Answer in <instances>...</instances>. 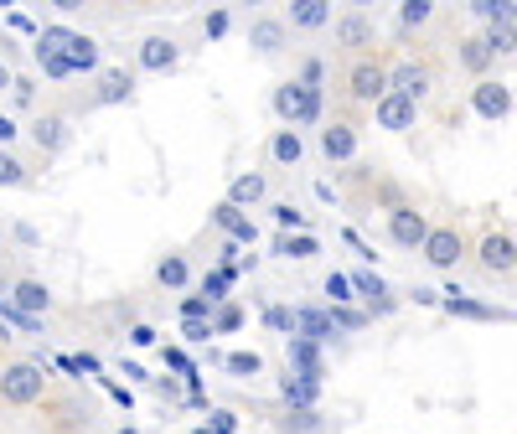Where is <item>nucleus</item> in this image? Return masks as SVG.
Instances as JSON below:
<instances>
[{"label":"nucleus","mask_w":517,"mask_h":434,"mask_svg":"<svg viewBox=\"0 0 517 434\" xmlns=\"http://www.w3.org/2000/svg\"><path fill=\"white\" fill-rule=\"evenodd\" d=\"M419 259L430 264V269H455L466 259V238H461V228L455 223H430V238H424V248H419Z\"/></svg>","instance_id":"obj_6"},{"label":"nucleus","mask_w":517,"mask_h":434,"mask_svg":"<svg viewBox=\"0 0 517 434\" xmlns=\"http://www.w3.org/2000/svg\"><path fill=\"white\" fill-rule=\"evenodd\" d=\"M264 155H269L275 166H300V155H306V135H300V130H285V124H280V130L269 135Z\"/></svg>","instance_id":"obj_24"},{"label":"nucleus","mask_w":517,"mask_h":434,"mask_svg":"<svg viewBox=\"0 0 517 434\" xmlns=\"http://www.w3.org/2000/svg\"><path fill=\"white\" fill-rule=\"evenodd\" d=\"M342 238H347V243H352V248H357V254H362V259H368V264H378V254H373V248H368V243H362V238H357L352 228H347Z\"/></svg>","instance_id":"obj_54"},{"label":"nucleus","mask_w":517,"mask_h":434,"mask_svg":"<svg viewBox=\"0 0 517 434\" xmlns=\"http://www.w3.org/2000/svg\"><path fill=\"white\" fill-rule=\"evenodd\" d=\"M156 341H161V331L150 326V321H130V326H125V347H135V352L156 347Z\"/></svg>","instance_id":"obj_40"},{"label":"nucleus","mask_w":517,"mask_h":434,"mask_svg":"<svg viewBox=\"0 0 517 434\" xmlns=\"http://www.w3.org/2000/svg\"><path fill=\"white\" fill-rule=\"evenodd\" d=\"M26 135H32L42 161H52V155H63L73 145V114L68 109H37L32 124H26Z\"/></svg>","instance_id":"obj_4"},{"label":"nucleus","mask_w":517,"mask_h":434,"mask_svg":"<svg viewBox=\"0 0 517 434\" xmlns=\"http://www.w3.org/2000/svg\"><path fill=\"white\" fill-rule=\"evenodd\" d=\"M52 393V367L42 357H16L0 367V409H32Z\"/></svg>","instance_id":"obj_1"},{"label":"nucleus","mask_w":517,"mask_h":434,"mask_svg":"<svg viewBox=\"0 0 517 434\" xmlns=\"http://www.w3.org/2000/svg\"><path fill=\"white\" fill-rule=\"evenodd\" d=\"M0 259H6V233H0Z\"/></svg>","instance_id":"obj_60"},{"label":"nucleus","mask_w":517,"mask_h":434,"mask_svg":"<svg viewBox=\"0 0 517 434\" xmlns=\"http://www.w3.org/2000/svg\"><path fill=\"white\" fill-rule=\"evenodd\" d=\"M156 285L187 295V290H192V259H187V254H161V259H156Z\"/></svg>","instance_id":"obj_23"},{"label":"nucleus","mask_w":517,"mask_h":434,"mask_svg":"<svg viewBox=\"0 0 517 434\" xmlns=\"http://www.w3.org/2000/svg\"><path fill=\"white\" fill-rule=\"evenodd\" d=\"M275 254H280V259H295V264H306V259L321 254V238H316V233H280V238H275Z\"/></svg>","instance_id":"obj_28"},{"label":"nucleus","mask_w":517,"mask_h":434,"mask_svg":"<svg viewBox=\"0 0 517 434\" xmlns=\"http://www.w3.org/2000/svg\"><path fill=\"white\" fill-rule=\"evenodd\" d=\"M78 367L88 372V378H104V362H99L94 352H78Z\"/></svg>","instance_id":"obj_52"},{"label":"nucleus","mask_w":517,"mask_h":434,"mask_svg":"<svg viewBox=\"0 0 517 434\" xmlns=\"http://www.w3.org/2000/svg\"><path fill=\"white\" fill-rule=\"evenodd\" d=\"M11 83H16V73H11V68H6V57H0V93H6V88H11Z\"/></svg>","instance_id":"obj_57"},{"label":"nucleus","mask_w":517,"mask_h":434,"mask_svg":"<svg viewBox=\"0 0 517 434\" xmlns=\"http://www.w3.org/2000/svg\"><path fill=\"white\" fill-rule=\"evenodd\" d=\"M455 62H461V68H466V73L481 83L486 73H492V62H497V57H492V47L481 42V31H471V37H461V42H455Z\"/></svg>","instance_id":"obj_21"},{"label":"nucleus","mask_w":517,"mask_h":434,"mask_svg":"<svg viewBox=\"0 0 517 434\" xmlns=\"http://www.w3.org/2000/svg\"><path fill=\"white\" fill-rule=\"evenodd\" d=\"M57 372H63V378H83V367H78V357H68V352L57 357Z\"/></svg>","instance_id":"obj_53"},{"label":"nucleus","mask_w":517,"mask_h":434,"mask_svg":"<svg viewBox=\"0 0 517 434\" xmlns=\"http://www.w3.org/2000/svg\"><path fill=\"white\" fill-rule=\"evenodd\" d=\"M300 83H306V88H326V62L321 57H306V62H300V73H295Z\"/></svg>","instance_id":"obj_44"},{"label":"nucleus","mask_w":517,"mask_h":434,"mask_svg":"<svg viewBox=\"0 0 517 434\" xmlns=\"http://www.w3.org/2000/svg\"><path fill=\"white\" fill-rule=\"evenodd\" d=\"M181 336H187L192 347H202V341H212V321H181Z\"/></svg>","instance_id":"obj_47"},{"label":"nucleus","mask_w":517,"mask_h":434,"mask_svg":"<svg viewBox=\"0 0 517 434\" xmlns=\"http://www.w3.org/2000/svg\"><path fill=\"white\" fill-rule=\"evenodd\" d=\"M285 26L290 31H321V26H331V0H290Z\"/></svg>","instance_id":"obj_22"},{"label":"nucleus","mask_w":517,"mask_h":434,"mask_svg":"<svg viewBox=\"0 0 517 434\" xmlns=\"http://www.w3.org/2000/svg\"><path fill=\"white\" fill-rule=\"evenodd\" d=\"M11 99H16V109H37V83L32 78H16L11 83Z\"/></svg>","instance_id":"obj_45"},{"label":"nucleus","mask_w":517,"mask_h":434,"mask_svg":"<svg viewBox=\"0 0 517 434\" xmlns=\"http://www.w3.org/2000/svg\"><path fill=\"white\" fill-rule=\"evenodd\" d=\"M393 310H399V300H393V295H378V300H368V316H393Z\"/></svg>","instance_id":"obj_51"},{"label":"nucleus","mask_w":517,"mask_h":434,"mask_svg":"<svg viewBox=\"0 0 517 434\" xmlns=\"http://www.w3.org/2000/svg\"><path fill=\"white\" fill-rule=\"evenodd\" d=\"M357 145H362V124H357L352 114H331V119L321 124V135H316V150L326 155L331 166L357 161Z\"/></svg>","instance_id":"obj_5"},{"label":"nucleus","mask_w":517,"mask_h":434,"mask_svg":"<svg viewBox=\"0 0 517 434\" xmlns=\"http://www.w3.org/2000/svg\"><path fill=\"white\" fill-rule=\"evenodd\" d=\"M471 109H476L486 124L507 119V114L517 109V99H512V83H502V78H481V83L471 88Z\"/></svg>","instance_id":"obj_12"},{"label":"nucleus","mask_w":517,"mask_h":434,"mask_svg":"<svg viewBox=\"0 0 517 434\" xmlns=\"http://www.w3.org/2000/svg\"><path fill=\"white\" fill-rule=\"evenodd\" d=\"M125 378H130V383H150V372H145L140 362H125Z\"/></svg>","instance_id":"obj_55"},{"label":"nucleus","mask_w":517,"mask_h":434,"mask_svg":"<svg viewBox=\"0 0 517 434\" xmlns=\"http://www.w3.org/2000/svg\"><path fill=\"white\" fill-rule=\"evenodd\" d=\"M295 316H300V336L321 341V347H326V341H337V336H342L337 326H331V310H321V305H300Z\"/></svg>","instance_id":"obj_27"},{"label":"nucleus","mask_w":517,"mask_h":434,"mask_svg":"<svg viewBox=\"0 0 517 434\" xmlns=\"http://www.w3.org/2000/svg\"><path fill=\"white\" fill-rule=\"evenodd\" d=\"M435 21V0H404L399 6V31H419Z\"/></svg>","instance_id":"obj_35"},{"label":"nucleus","mask_w":517,"mask_h":434,"mask_svg":"<svg viewBox=\"0 0 517 434\" xmlns=\"http://www.w3.org/2000/svg\"><path fill=\"white\" fill-rule=\"evenodd\" d=\"M331 42H337V52L352 62V57H362V52L378 47V21L362 11V6H347V11L331 16Z\"/></svg>","instance_id":"obj_3"},{"label":"nucleus","mask_w":517,"mask_h":434,"mask_svg":"<svg viewBox=\"0 0 517 434\" xmlns=\"http://www.w3.org/2000/svg\"><path fill=\"white\" fill-rule=\"evenodd\" d=\"M228 26H233V16H228V11H212V16H202V37H207V42H223V37H228Z\"/></svg>","instance_id":"obj_43"},{"label":"nucleus","mask_w":517,"mask_h":434,"mask_svg":"<svg viewBox=\"0 0 517 434\" xmlns=\"http://www.w3.org/2000/svg\"><path fill=\"white\" fill-rule=\"evenodd\" d=\"M471 16L486 26H517V0H471Z\"/></svg>","instance_id":"obj_31"},{"label":"nucleus","mask_w":517,"mask_h":434,"mask_svg":"<svg viewBox=\"0 0 517 434\" xmlns=\"http://www.w3.org/2000/svg\"><path fill=\"white\" fill-rule=\"evenodd\" d=\"M264 197H269V176H264V171H238V176L228 181V197H223V202H233V207L249 212V207H259Z\"/></svg>","instance_id":"obj_20"},{"label":"nucleus","mask_w":517,"mask_h":434,"mask_svg":"<svg viewBox=\"0 0 517 434\" xmlns=\"http://www.w3.org/2000/svg\"><path fill=\"white\" fill-rule=\"evenodd\" d=\"M512 99H517V88H512Z\"/></svg>","instance_id":"obj_61"},{"label":"nucleus","mask_w":517,"mask_h":434,"mask_svg":"<svg viewBox=\"0 0 517 434\" xmlns=\"http://www.w3.org/2000/svg\"><path fill=\"white\" fill-rule=\"evenodd\" d=\"M150 388H156L166 403H181V378H150Z\"/></svg>","instance_id":"obj_48"},{"label":"nucleus","mask_w":517,"mask_h":434,"mask_svg":"<svg viewBox=\"0 0 517 434\" xmlns=\"http://www.w3.org/2000/svg\"><path fill=\"white\" fill-rule=\"evenodd\" d=\"M6 21H11V26H16V31H37V21H32V16H21V11H11V16H6Z\"/></svg>","instance_id":"obj_56"},{"label":"nucleus","mask_w":517,"mask_h":434,"mask_svg":"<svg viewBox=\"0 0 517 434\" xmlns=\"http://www.w3.org/2000/svg\"><path fill=\"white\" fill-rule=\"evenodd\" d=\"M119 434H140V429H135V424H119Z\"/></svg>","instance_id":"obj_58"},{"label":"nucleus","mask_w":517,"mask_h":434,"mask_svg":"<svg viewBox=\"0 0 517 434\" xmlns=\"http://www.w3.org/2000/svg\"><path fill=\"white\" fill-rule=\"evenodd\" d=\"M47 409H52V434H88V424H94V409L78 398V393H47L42 398Z\"/></svg>","instance_id":"obj_11"},{"label":"nucleus","mask_w":517,"mask_h":434,"mask_svg":"<svg viewBox=\"0 0 517 434\" xmlns=\"http://www.w3.org/2000/svg\"><path fill=\"white\" fill-rule=\"evenodd\" d=\"M0 305H6V300H0Z\"/></svg>","instance_id":"obj_62"},{"label":"nucleus","mask_w":517,"mask_h":434,"mask_svg":"<svg viewBox=\"0 0 517 434\" xmlns=\"http://www.w3.org/2000/svg\"><path fill=\"white\" fill-rule=\"evenodd\" d=\"M212 228H218L228 243H238V248H254V243H259L254 217L243 212V207H233V202H218V207H212Z\"/></svg>","instance_id":"obj_16"},{"label":"nucleus","mask_w":517,"mask_h":434,"mask_svg":"<svg viewBox=\"0 0 517 434\" xmlns=\"http://www.w3.org/2000/svg\"><path fill=\"white\" fill-rule=\"evenodd\" d=\"M269 109H275V119L285 124V130H295V124H300V109H306V83H300V78L275 83V99H269Z\"/></svg>","instance_id":"obj_19"},{"label":"nucleus","mask_w":517,"mask_h":434,"mask_svg":"<svg viewBox=\"0 0 517 434\" xmlns=\"http://www.w3.org/2000/svg\"><path fill=\"white\" fill-rule=\"evenodd\" d=\"M16 140H21V124H16L11 114H0V150H11Z\"/></svg>","instance_id":"obj_49"},{"label":"nucleus","mask_w":517,"mask_h":434,"mask_svg":"<svg viewBox=\"0 0 517 434\" xmlns=\"http://www.w3.org/2000/svg\"><path fill=\"white\" fill-rule=\"evenodd\" d=\"M161 357H166V367L176 372L181 383H187V378H197V362H192L187 352H181V347H161Z\"/></svg>","instance_id":"obj_41"},{"label":"nucleus","mask_w":517,"mask_h":434,"mask_svg":"<svg viewBox=\"0 0 517 434\" xmlns=\"http://www.w3.org/2000/svg\"><path fill=\"white\" fill-rule=\"evenodd\" d=\"M176 62H181V47H176V37H166V31H150V37L135 47L140 73H176Z\"/></svg>","instance_id":"obj_13"},{"label":"nucleus","mask_w":517,"mask_h":434,"mask_svg":"<svg viewBox=\"0 0 517 434\" xmlns=\"http://www.w3.org/2000/svg\"><path fill=\"white\" fill-rule=\"evenodd\" d=\"M249 47H254L259 57H275V52H285V47H290V26H285V16H275V11H259V16L249 21Z\"/></svg>","instance_id":"obj_15"},{"label":"nucleus","mask_w":517,"mask_h":434,"mask_svg":"<svg viewBox=\"0 0 517 434\" xmlns=\"http://www.w3.org/2000/svg\"><path fill=\"white\" fill-rule=\"evenodd\" d=\"M233 279H238L233 269H207V274H202V285H197V295H207L212 305H228V290H233Z\"/></svg>","instance_id":"obj_34"},{"label":"nucleus","mask_w":517,"mask_h":434,"mask_svg":"<svg viewBox=\"0 0 517 434\" xmlns=\"http://www.w3.org/2000/svg\"><path fill=\"white\" fill-rule=\"evenodd\" d=\"M388 73H393V62L388 52H362L347 62V73H342V99L347 104H378L383 93H388Z\"/></svg>","instance_id":"obj_2"},{"label":"nucleus","mask_w":517,"mask_h":434,"mask_svg":"<svg viewBox=\"0 0 517 434\" xmlns=\"http://www.w3.org/2000/svg\"><path fill=\"white\" fill-rule=\"evenodd\" d=\"M440 305L450 310V316H461V321H507V310L486 305V300H471L466 290L461 295H440Z\"/></svg>","instance_id":"obj_25"},{"label":"nucleus","mask_w":517,"mask_h":434,"mask_svg":"<svg viewBox=\"0 0 517 434\" xmlns=\"http://www.w3.org/2000/svg\"><path fill=\"white\" fill-rule=\"evenodd\" d=\"M269 212H275V228H280V233H306V212H300V207H290V202H275Z\"/></svg>","instance_id":"obj_39"},{"label":"nucleus","mask_w":517,"mask_h":434,"mask_svg":"<svg viewBox=\"0 0 517 434\" xmlns=\"http://www.w3.org/2000/svg\"><path fill=\"white\" fill-rule=\"evenodd\" d=\"M187 434H212V429H207V424H197V429H187Z\"/></svg>","instance_id":"obj_59"},{"label":"nucleus","mask_w":517,"mask_h":434,"mask_svg":"<svg viewBox=\"0 0 517 434\" xmlns=\"http://www.w3.org/2000/svg\"><path fill=\"white\" fill-rule=\"evenodd\" d=\"M285 352H290V362H285L290 378L321 383V372H326V362H321V341H311V336H290V341H285Z\"/></svg>","instance_id":"obj_17"},{"label":"nucleus","mask_w":517,"mask_h":434,"mask_svg":"<svg viewBox=\"0 0 517 434\" xmlns=\"http://www.w3.org/2000/svg\"><path fill=\"white\" fill-rule=\"evenodd\" d=\"M0 186H6V192H16V186H32V166H26L16 150H0Z\"/></svg>","instance_id":"obj_33"},{"label":"nucleus","mask_w":517,"mask_h":434,"mask_svg":"<svg viewBox=\"0 0 517 434\" xmlns=\"http://www.w3.org/2000/svg\"><path fill=\"white\" fill-rule=\"evenodd\" d=\"M481 42L492 47V57H512L517 52V26H486Z\"/></svg>","instance_id":"obj_36"},{"label":"nucleus","mask_w":517,"mask_h":434,"mask_svg":"<svg viewBox=\"0 0 517 434\" xmlns=\"http://www.w3.org/2000/svg\"><path fill=\"white\" fill-rule=\"evenodd\" d=\"M326 295H331V305H347V300H357V295H352V279H347L342 269H331V274H326Z\"/></svg>","instance_id":"obj_42"},{"label":"nucleus","mask_w":517,"mask_h":434,"mask_svg":"<svg viewBox=\"0 0 517 434\" xmlns=\"http://www.w3.org/2000/svg\"><path fill=\"white\" fill-rule=\"evenodd\" d=\"M135 99V73L130 68H99L94 93L83 99V109H109V104H130Z\"/></svg>","instance_id":"obj_10"},{"label":"nucleus","mask_w":517,"mask_h":434,"mask_svg":"<svg viewBox=\"0 0 517 434\" xmlns=\"http://www.w3.org/2000/svg\"><path fill=\"white\" fill-rule=\"evenodd\" d=\"M259 321H264V331H275V336H285V341H290V336H300V316H295V305H280V300H275V305H264V310H259Z\"/></svg>","instance_id":"obj_30"},{"label":"nucleus","mask_w":517,"mask_h":434,"mask_svg":"<svg viewBox=\"0 0 517 434\" xmlns=\"http://www.w3.org/2000/svg\"><path fill=\"white\" fill-rule=\"evenodd\" d=\"M207 429H212V434H238V414H233V409H212V414H207Z\"/></svg>","instance_id":"obj_46"},{"label":"nucleus","mask_w":517,"mask_h":434,"mask_svg":"<svg viewBox=\"0 0 517 434\" xmlns=\"http://www.w3.org/2000/svg\"><path fill=\"white\" fill-rule=\"evenodd\" d=\"M388 238L399 243V248H424V238H430V217H424L414 202H399V207H388Z\"/></svg>","instance_id":"obj_9"},{"label":"nucleus","mask_w":517,"mask_h":434,"mask_svg":"<svg viewBox=\"0 0 517 434\" xmlns=\"http://www.w3.org/2000/svg\"><path fill=\"white\" fill-rule=\"evenodd\" d=\"M223 372H228V378H243V383H249V378H259V372H264V357H259L254 347L223 352Z\"/></svg>","instance_id":"obj_32"},{"label":"nucleus","mask_w":517,"mask_h":434,"mask_svg":"<svg viewBox=\"0 0 517 434\" xmlns=\"http://www.w3.org/2000/svg\"><path fill=\"white\" fill-rule=\"evenodd\" d=\"M99 383H104V393H109L114 403H125V409H130V403H135V393H130V388H119L114 378H99Z\"/></svg>","instance_id":"obj_50"},{"label":"nucleus","mask_w":517,"mask_h":434,"mask_svg":"<svg viewBox=\"0 0 517 434\" xmlns=\"http://www.w3.org/2000/svg\"><path fill=\"white\" fill-rule=\"evenodd\" d=\"M280 398H285V409H316L321 403V383H306V378H280Z\"/></svg>","instance_id":"obj_29"},{"label":"nucleus","mask_w":517,"mask_h":434,"mask_svg":"<svg viewBox=\"0 0 517 434\" xmlns=\"http://www.w3.org/2000/svg\"><path fill=\"white\" fill-rule=\"evenodd\" d=\"M388 93H404V99L424 104L435 93V68L424 57H404V62H393V73H388Z\"/></svg>","instance_id":"obj_7"},{"label":"nucleus","mask_w":517,"mask_h":434,"mask_svg":"<svg viewBox=\"0 0 517 434\" xmlns=\"http://www.w3.org/2000/svg\"><path fill=\"white\" fill-rule=\"evenodd\" d=\"M476 264L492 274V279H507V274H517V238L512 233H481V243H476Z\"/></svg>","instance_id":"obj_8"},{"label":"nucleus","mask_w":517,"mask_h":434,"mask_svg":"<svg viewBox=\"0 0 517 434\" xmlns=\"http://www.w3.org/2000/svg\"><path fill=\"white\" fill-rule=\"evenodd\" d=\"M233 331H243V305H218L212 310V336H233Z\"/></svg>","instance_id":"obj_37"},{"label":"nucleus","mask_w":517,"mask_h":434,"mask_svg":"<svg viewBox=\"0 0 517 434\" xmlns=\"http://www.w3.org/2000/svg\"><path fill=\"white\" fill-rule=\"evenodd\" d=\"M373 119H378V130H388V135H409L419 124V104L404 99V93H383V99L373 104Z\"/></svg>","instance_id":"obj_14"},{"label":"nucleus","mask_w":517,"mask_h":434,"mask_svg":"<svg viewBox=\"0 0 517 434\" xmlns=\"http://www.w3.org/2000/svg\"><path fill=\"white\" fill-rule=\"evenodd\" d=\"M176 310H181V321H212V310H218V305H212L207 295H181Z\"/></svg>","instance_id":"obj_38"},{"label":"nucleus","mask_w":517,"mask_h":434,"mask_svg":"<svg viewBox=\"0 0 517 434\" xmlns=\"http://www.w3.org/2000/svg\"><path fill=\"white\" fill-rule=\"evenodd\" d=\"M331 424H326V414L321 409H285L280 419H275V434H326Z\"/></svg>","instance_id":"obj_26"},{"label":"nucleus","mask_w":517,"mask_h":434,"mask_svg":"<svg viewBox=\"0 0 517 434\" xmlns=\"http://www.w3.org/2000/svg\"><path fill=\"white\" fill-rule=\"evenodd\" d=\"M11 305L21 310V316H32V321H42L47 310H52V290L42 285V279H32V274H21V279H11Z\"/></svg>","instance_id":"obj_18"}]
</instances>
